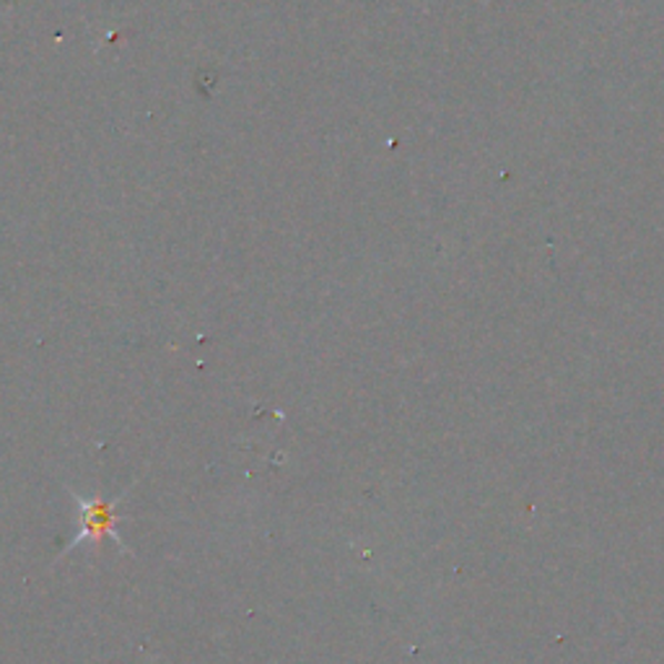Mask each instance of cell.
I'll return each mask as SVG.
<instances>
[{"label":"cell","mask_w":664,"mask_h":664,"mask_svg":"<svg viewBox=\"0 0 664 664\" xmlns=\"http://www.w3.org/2000/svg\"><path fill=\"white\" fill-rule=\"evenodd\" d=\"M71 491V489H68ZM133 489H125L120 493L118 499H89V496H81V493L71 491L73 496V504L79 509V530H76L73 540L68 545H63V551H60L58 561L63 559L73 551V547L79 545H99L104 537H112L114 543L122 553H130V547L125 545V540H122L118 524L122 522V501L128 499V493Z\"/></svg>","instance_id":"1"}]
</instances>
